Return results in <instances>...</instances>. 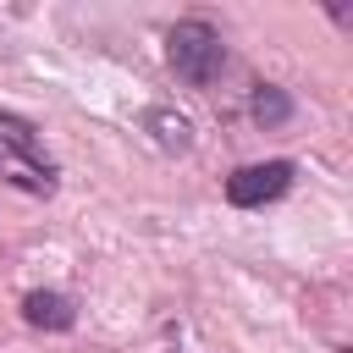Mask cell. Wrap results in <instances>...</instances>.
<instances>
[{
  "instance_id": "obj_7",
  "label": "cell",
  "mask_w": 353,
  "mask_h": 353,
  "mask_svg": "<svg viewBox=\"0 0 353 353\" xmlns=\"http://www.w3.org/2000/svg\"><path fill=\"white\" fill-rule=\"evenodd\" d=\"M171 353H182V347H171Z\"/></svg>"
},
{
  "instance_id": "obj_1",
  "label": "cell",
  "mask_w": 353,
  "mask_h": 353,
  "mask_svg": "<svg viewBox=\"0 0 353 353\" xmlns=\"http://www.w3.org/2000/svg\"><path fill=\"white\" fill-rule=\"evenodd\" d=\"M165 66L176 72V83L210 88V83H221V72L232 66V50H226V39H221L215 22L182 17V22H171V33H165Z\"/></svg>"
},
{
  "instance_id": "obj_3",
  "label": "cell",
  "mask_w": 353,
  "mask_h": 353,
  "mask_svg": "<svg viewBox=\"0 0 353 353\" xmlns=\"http://www.w3.org/2000/svg\"><path fill=\"white\" fill-rule=\"evenodd\" d=\"M0 143L28 165V176L50 193L55 188V160L44 154V138H39V127L28 121V116H17V110H0Z\"/></svg>"
},
{
  "instance_id": "obj_6",
  "label": "cell",
  "mask_w": 353,
  "mask_h": 353,
  "mask_svg": "<svg viewBox=\"0 0 353 353\" xmlns=\"http://www.w3.org/2000/svg\"><path fill=\"white\" fill-rule=\"evenodd\" d=\"M292 94L281 88V83H254L248 88V121L254 127H265V132H276V127H287L292 121Z\"/></svg>"
},
{
  "instance_id": "obj_2",
  "label": "cell",
  "mask_w": 353,
  "mask_h": 353,
  "mask_svg": "<svg viewBox=\"0 0 353 353\" xmlns=\"http://www.w3.org/2000/svg\"><path fill=\"white\" fill-rule=\"evenodd\" d=\"M292 176H298V165H292V160H281V154H276V160L237 165V171L226 176V204H237V210H265V204L287 199Z\"/></svg>"
},
{
  "instance_id": "obj_4",
  "label": "cell",
  "mask_w": 353,
  "mask_h": 353,
  "mask_svg": "<svg viewBox=\"0 0 353 353\" xmlns=\"http://www.w3.org/2000/svg\"><path fill=\"white\" fill-rule=\"evenodd\" d=\"M22 320H28L33 331L61 336V331L77 325V303H72L66 292H55V287H33V292H22Z\"/></svg>"
},
{
  "instance_id": "obj_5",
  "label": "cell",
  "mask_w": 353,
  "mask_h": 353,
  "mask_svg": "<svg viewBox=\"0 0 353 353\" xmlns=\"http://www.w3.org/2000/svg\"><path fill=\"white\" fill-rule=\"evenodd\" d=\"M143 132L154 138L160 154H188V149H193V121H188L176 105H149V110H143Z\"/></svg>"
}]
</instances>
